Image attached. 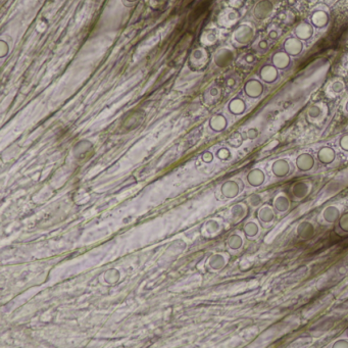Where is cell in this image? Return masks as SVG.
<instances>
[{
    "instance_id": "38",
    "label": "cell",
    "mask_w": 348,
    "mask_h": 348,
    "mask_svg": "<svg viewBox=\"0 0 348 348\" xmlns=\"http://www.w3.org/2000/svg\"><path fill=\"white\" fill-rule=\"evenodd\" d=\"M271 37H272V38H277V33H276V32H272V33H271Z\"/></svg>"
},
{
    "instance_id": "19",
    "label": "cell",
    "mask_w": 348,
    "mask_h": 348,
    "mask_svg": "<svg viewBox=\"0 0 348 348\" xmlns=\"http://www.w3.org/2000/svg\"><path fill=\"white\" fill-rule=\"evenodd\" d=\"M229 111L236 116L242 115L246 111V104L242 99L235 98L229 103Z\"/></svg>"
},
{
    "instance_id": "5",
    "label": "cell",
    "mask_w": 348,
    "mask_h": 348,
    "mask_svg": "<svg viewBox=\"0 0 348 348\" xmlns=\"http://www.w3.org/2000/svg\"><path fill=\"white\" fill-rule=\"evenodd\" d=\"M341 215L342 212L337 205H329L323 209L322 213H320V218L327 225H335Z\"/></svg>"
},
{
    "instance_id": "10",
    "label": "cell",
    "mask_w": 348,
    "mask_h": 348,
    "mask_svg": "<svg viewBox=\"0 0 348 348\" xmlns=\"http://www.w3.org/2000/svg\"><path fill=\"white\" fill-rule=\"evenodd\" d=\"M291 171L290 164L286 159H278L272 165V173L277 178H285Z\"/></svg>"
},
{
    "instance_id": "28",
    "label": "cell",
    "mask_w": 348,
    "mask_h": 348,
    "mask_svg": "<svg viewBox=\"0 0 348 348\" xmlns=\"http://www.w3.org/2000/svg\"><path fill=\"white\" fill-rule=\"evenodd\" d=\"M307 115L311 119H317L318 117H320V115H322V110H320L317 105H312L309 108Z\"/></svg>"
},
{
    "instance_id": "34",
    "label": "cell",
    "mask_w": 348,
    "mask_h": 348,
    "mask_svg": "<svg viewBox=\"0 0 348 348\" xmlns=\"http://www.w3.org/2000/svg\"><path fill=\"white\" fill-rule=\"evenodd\" d=\"M230 155H231L230 151H229L228 149H226V148H223V149H221V150L218 152V156H219L221 159H227V158L230 157Z\"/></svg>"
},
{
    "instance_id": "6",
    "label": "cell",
    "mask_w": 348,
    "mask_h": 348,
    "mask_svg": "<svg viewBox=\"0 0 348 348\" xmlns=\"http://www.w3.org/2000/svg\"><path fill=\"white\" fill-rule=\"evenodd\" d=\"M272 206L274 207L276 212L283 215V213L288 212L289 209L291 208V199L286 193L280 192L273 199Z\"/></svg>"
},
{
    "instance_id": "23",
    "label": "cell",
    "mask_w": 348,
    "mask_h": 348,
    "mask_svg": "<svg viewBox=\"0 0 348 348\" xmlns=\"http://www.w3.org/2000/svg\"><path fill=\"white\" fill-rule=\"evenodd\" d=\"M228 244H229V246H230L231 249H233V250H238V249H240L241 247L243 246L244 241H243L242 237L239 236V235H237V234H234V235H232V236L229 238Z\"/></svg>"
},
{
    "instance_id": "41",
    "label": "cell",
    "mask_w": 348,
    "mask_h": 348,
    "mask_svg": "<svg viewBox=\"0 0 348 348\" xmlns=\"http://www.w3.org/2000/svg\"><path fill=\"white\" fill-rule=\"evenodd\" d=\"M347 334H348V332H347Z\"/></svg>"
},
{
    "instance_id": "7",
    "label": "cell",
    "mask_w": 348,
    "mask_h": 348,
    "mask_svg": "<svg viewBox=\"0 0 348 348\" xmlns=\"http://www.w3.org/2000/svg\"><path fill=\"white\" fill-rule=\"evenodd\" d=\"M296 168L300 172H310L315 165L314 157L310 153H301L296 157Z\"/></svg>"
},
{
    "instance_id": "15",
    "label": "cell",
    "mask_w": 348,
    "mask_h": 348,
    "mask_svg": "<svg viewBox=\"0 0 348 348\" xmlns=\"http://www.w3.org/2000/svg\"><path fill=\"white\" fill-rule=\"evenodd\" d=\"M278 71L274 66H264L260 70V78L265 83H274L278 79Z\"/></svg>"
},
{
    "instance_id": "31",
    "label": "cell",
    "mask_w": 348,
    "mask_h": 348,
    "mask_svg": "<svg viewBox=\"0 0 348 348\" xmlns=\"http://www.w3.org/2000/svg\"><path fill=\"white\" fill-rule=\"evenodd\" d=\"M339 146L342 150L348 152V134L343 135L339 140Z\"/></svg>"
},
{
    "instance_id": "33",
    "label": "cell",
    "mask_w": 348,
    "mask_h": 348,
    "mask_svg": "<svg viewBox=\"0 0 348 348\" xmlns=\"http://www.w3.org/2000/svg\"><path fill=\"white\" fill-rule=\"evenodd\" d=\"M343 89H344V84L341 81H336L332 85V90L335 93H340L343 91Z\"/></svg>"
},
{
    "instance_id": "11",
    "label": "cell",
    "mask_w": 348,
    "mask_h": 348,
    "mask_svg": "<svg viewBox=\"0 0 348 348\" xmlns=\"http://www.w3.org/2000/svg\"><path fill=\"white\" fill-rule=\"evenodd\" d=\"M234 59V53L230 49H220L215 56V64L220 67L224 68L231 64V62Z\"/></svg>"
},
{
    "instance_id": "37",
    "label": "cell",
    "mask_w": 348,
    "mask_h": 348,
    "mask_svg": "<svg viewBox=\"0 0 348 348\" xmlns=\"http://www.w3.org/2000/svg\"><path fill=\"white\" fill-rule=\"evenodd\" d=\"M246 62H247V63H250V64L253 63V62H254L253 57H252V56H247V57H246Z\"/></svg>"
},
{
    "instance_id": "3",
    "label": "cell",
    "mask_w": 348,
    "mask_h": 348,
    "mask_svg": "<svg viewBox=\"0 0 348 348\" xmlns=\"http://www.w3.org/2000/svg\"><path fill=\"white\" fill-rule=\"evenodd\" d=\"M208 62V53L206 52L205 49L199 48L193 50L190 56L189 64L190 67L195 69V70H200L203 69Z\"/></svg>"
},
{
    "instance_id": "40",
    "label": "cell",
    "mask_w": 348,
    "mask_h": 348,
    "mask_svg": "<svg viewBox=\"0 0 348 348\" xmlns=\"http://www.w3.org/2000/svg\"><path fill=\"white\" fill-rule=\"evenodd\" d=\"M127 2H129V3H135V2H137V0H127Z\"/></svg>"
},
{
    "instance_id": "35",
    "label": "cell",
    "mask_w": 348,
    "mask_h": 348,
    "mask_svg": "<svg viewBox=\"0 0 348 348\" xmlns=\"http://www.w3.org/2000/svg\"><path fill=\"white\" fill-rule=\"evenodd\" d=\"M258 47H259V48H260L261 50H264V49H266V47H267V42H266V41H264V40L260 41V43H259Z\"/></svg>"
},
{
    "instance_id": "2",
    "label": "cell",
    "mask_w": 348,
    "mask_h": 348,
    "mask_svg": "<svg viewBox=\"0 0 348 348\" xmlns=\"http://www.w3.org/2000/svg\"><path fill=\"white\" fill-rule=\"evenodd\" d=\"M257 219L262 227L269 226L276 220V210L273 206L264 204L257 211Z\"/></svg>"
},
{
    "instance_id": "36",
    "label": "cell",
    "mask_w": 348,
    "mask_h": 348,
    "mask_svg": "<svg viewBox=\"0 0 348 348\" xmlns=\"http://www.w3.org/2000/svg\"><path fill=\"white\" fill-rule=\"evenodd\" d=\"M227 84L229 86H234L235 85V81H234V79H229L228 81H227Z\"/></svg>"
},
{
    "instance_id": "14",
    "label": "cell",
    "mask_w": 348,
    "mask_h": 348,
    "mask_svg": "<svg viewBox=\"0 0 348 348\" xmlns=\"http://www.w3.org/2000/svg\"><path fill=\"white\" fill-rule=\"evenodd\" d=\"M252 31L247 26H242L241 28H239L234 35L235 40L240 43V44H247L251 41L252 39Z\"/></svg>"
},
{
    "instance_id": "30",
    "label": "cell",
    "mask_w": 348,
    "mask_h": 348,
    "mask_svg": "<svg viewBox=\"0 0 348 348\" xmlns=\"http://www.w3.org/2000/svg\"><path fill=\"white\" fill-rule=\"evenodd\" d=\"M10 51V47L5 40L0 41V58H5Z\"/></svg>"
},
{
    "instance_id": "25",
    "label": "cell",
    "mask_w": 348,
    "mask_h": 348,
    "mask_svg": "<svg viewBox=\"0 0 348 348\" xmlns=\"http://www.w3.org/2000/svg\"><path fill=\"white\" fill-rule=\"evenodd\" d=\"M327 22H328V17L324 13H316L312 17V23L316 27H323V26H325L327 24Z\"/></svg>"
},
{
    "instance_id": "4",
    "label": "cell",
    "mask_w": 348,
    "mask_h": 348,
    "mask_svg": "<svg viewBox=\"0 0 348 348\" xmlns=\"http://www.w3.org/2000/svg\"><path fill=\"white\" fill-rule=\"evenodd\" d=\"M295 233H296V237L300 240H303V241L310 240L315 235V227L309 221H302L296 227Z\"/></svg>"
},
{
    "instance_id": "12",
    "label": "cell",
    "mask_w": 348,
    "mask_h": 348,
    "mask_svg": "<svg viewBox=\"0 0 348 348\" xmlns=\"http://www.w3.org/2000/svg\"><path fill=\"white\" fill-rule=\"evenodd\" d=\"M246 181L253 188H257L265 182V174L260 169H253L247 174Z\"/></svg>"
},
{
    "instance_id": "18",
    "label": "cell",
    "mask_w": 348,
    "mask_h": 348,
    "mask_svg": "<svg viewBox=\"0 0 348 348\" xmlns=\"http://www.w3.org/2000/svg\"><path fill=\"white\" fill-rule=\"evenodd\" d=\"M273 65L277 69L285 70L290 65V57L286 52H277L273 56Z\"/></svg>"
},
{
    "instance_id": "16",
    "label": "cell",
    "mask_w": 348,
    "mask_h": 348,
    "mask_svg": "<svg viewBox=\"0 0 348 348\" xmlns=\"http://www.w3.org/2000/svg\"><path fill=\"white\" fill-rule=\"evenodd\" d=\"M242 188H240V185L236 181H228L223 185V194L228 198L236 197Z\"/></svg>"
},
{
    "instance_id": "20",
    "label": "cell",
    "mask_w": 348,
    "mask_h": 348,
    "mask_svg": "<svg viewBox=\"0 0 348 348\" xmlns=\"http://www.w3.org/2000/svg\"><path fill=\"white\" fill-rule=\"evenodd\" d=\"M335 231L338 235H348V211L343 212L335 224Z\"/></svg>"
},
{
    "instance_id": "29",
    "label": "cell",
    "mask_w": 348,
    "mask_h": 348,
    "mask_svg": "<svg viewBox=\"0 0 348 348\" xmlns=\"http://www.w3.org/2000/svg\"><path fill=\"white\" fill-rule=\"evenodd\" d=\"M332 348H348V339H338L331 345Z\"/></svg>"
},
{
    "instance_id": "32",
    "label": "cell",
    "mask_w": 348,
    "mask_h": 348,
    "mask_svg": "<svg viewBox=\"0 0 348 348\" xmlns=\"http://www.w3.org/2000/svg\"><path fill=\"white\" fill-rule=\"evenodd\" d=\"M258 135H259V132H258V130L255 129V128H251V129H249V130L247 131V136H248V138H249L250 140L256 139V138L258 137Z\"/></svg>"
},
{
    "instance_id": "22",
    "label": "cell",
    "mask_w": 348,
    "mask_h": 348,
    "mask_svg": "<svg viewBox=\"0 0 348 348\" xmlns=\"http://www.w3.org/2000/svg\"><path fill=\"white\" fill-rule=\"evenodd\" d=\"M210 127L215 131H222L227 127V120L221 115L215 116L210 120Z\"/></svg>"
},
{
    "instance_id": "13",
    "label": "cell",
    "mask_w": 348,
    "mask_h": 348,
    "mask_svg": "<svg viewBox=\"0 0 348 348\" xmlns=\"http://www.w3.org/2000/svg\"><path fill=\"white\" fill-rule=\"evenodd\" d=\"M302 43L295 38H289L284 43L285 52L289 56H298L302 51Z\"/></svg>"
},
{
    "instance_id": "26",
    "label": "cell",
    "mask_w": 348,
    "mask_h": 348,
    "mask_svg": "<svg viewBox=\"0 0 348 348\" xmlns=\"http://www.w3.org/2000/svg\"><path fill=\"white\" fill-rule=\"evenodd\" d=\"M247 202L252 208H257V207H260V205L262 204V197L260 194L253 193L248 197Z\"/></svg>"
},
{
    "instance_id": "1",
    "label": "cell",
    "mask_w": 348,
    "mask_h": 348,
    "mask_svg": "<svg viewBox=\"0 0 348 348\" xmlns=\"http://www.w3.org/2000/svg\"><path fill=\"white\" fill-rule=\"evenodd\" d=\"M310 193V184L306 181H298L294 183L290 187V195L291 197L296 200H302L306 198Z\"/></svg>"
},
{
    "instance_id": "9",
    "label": "cell",
    "mask_w": 348,
    "mask_h": 348,
    "mask_svg": "<svg viewBox=\"0 0 348 348\" xmlns=\"http://www.w3.org/2000/svg\"><path fill=\"white\" fill-rule=\"evenodd\" d=\"M316 157L320 164L326 165V166L331 165L334 163V160L336 158V152L332 147L324 146L322 148H319V150L316 153Z\"/></svg>"
},
{
    "instance_id": "8",
    "label": "cell",
    "mask_w": 348,
    "mask_h": 348,
    "mask_svg": "<svg viewBox=\"0 0 348 348\" xmlns=\"http://www.w3.org/2000/svg\"><path fill=\"white\" fill-rule=\"evenodd\" d=\"M244 91L246 95L250 98H258L263 93V85L258 80H249L244 86Z\"/></svg>"
},
{
    "instance_id": "24",
    "label": "cell",
    "mask_w": 348,
    "mask_h": 348,
    "mask_svg": "<svg viewBox=\"0 0 348 348\" xmlns=\"http://www.w3.org/2000/svg\"><path fill=\"white\" fill-rule=\"evenodd\" d=\"M246 213H247V208L243 204H237L233 208V216L237 220H242L246 216Z\"/></svg>"
},
{
    "instance_id": "21",
    "label": "cell",
    "mask_w": 348,
    "mask_h": 348,
    "mask_svg": "<svg viewBox=\"0 0 348 348\" xmlns=\"http://www.w3.org/2000/svg\"><path fill=\"white\" fill-rule=\"evenodd\" d=\"M296 35L298 38L300 39H303V40H306V39H309L312 35V29H311V27L307 24H301L298 28L296 29L295 31Z\"/></svg>"
},
{
    "instance_id": "27",
    "label": "cell",
    "mask_w": 348,
    "mask_h": 348,
    "mask_svg": "<svg viewBox=\"0 0 348 348\" xmlns=\"http://www.w3.org/2000/svg\"><path fill=\"white\" fill-rule=\"evenodd\" d=\"M271 6L269 4H261L257 7L255 11V16L258 18H263L267 13L270 12Z\"/></svg>"
},
{
    "instance_id": "39",
    "label": "cell",
    "mask_w": 348,
    "mask_h": 348,
    "mask_svg": "<svg viewBox=\"0 0 348 348\" xmlns=\"http://www.w3.org/2000/svg\"><path fill=\"white\" fill-rule=\"evenodd\" d=\"M345 110H346V112L348 113V101H347V103L345 104Z\"/></svg>"
},
{
    "instance_id": "17",
    "label": "cell",
    "mask_w": 348,
    "mask_h": 348,
    "mask_svg": "<svg viewBox=\"0 0 348 348\" xmlns=\"http://www.w3.org/2000/svg\"><path fill=\"white\" fill-rule=\"evenodd\" d=\"M244 234L248 239H255L261 232L260 223L256 221H249L243 227Z\"/></svg>"
}]
</instances>
